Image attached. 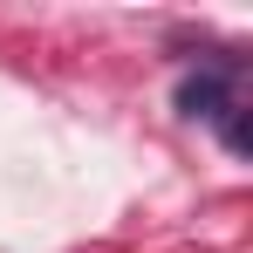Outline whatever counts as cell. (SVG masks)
<instances>
[{
    "label": "cell",
    "mask_w": 253,
    "mask_h": 253,
    "mask_svg": "<svg viewBox=\"0 0 253 253\" xmlns=\"http://www.w3.org/2000/svg\"><path fill=\"white\" fill-rule=\"evenodd\" d=\"M178 110H185V117H226V110H233V103H226V76H185V83H178Z\"/></svg>",
    "instance_id": "obj_1"
}]
</instances>
